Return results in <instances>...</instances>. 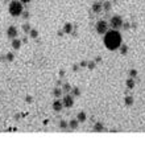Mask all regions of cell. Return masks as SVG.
<instances>
[{"label": "cell", "instance_id": "obj_1", "mask_svg": "<svg viewBox=\"0 0 145 144\" xmlns=\"http://www.w3.org/2000/svg\"><path fill=\"white\" fill-rule=\"evenodd\" d=\"M104 45L108 50H116L121 45V36L118 32V29L108 30L104 36Z\"/></svg>", "mask_w": 145, "mask_h": 144}, {"label": "cell", "instance_id": "obj_2", "mask_svg": "<svg viewBox=\"0 0 145 144\" xmlns=\"http://www.w3.org/2000/svg\"><path fill=\"white\" fill-rule=\"evenodd\" d=\"M8 11L13 17H17L23 13V3L20 0H12L9 3V7H8Z\"/></svg>", "mask_w": 145, "mask_h": 144}, {"label": "cell", "instance_id": "obj_3", "mask_svg": "<svg viewBox=\"0 0 145 144\" xmlns=\"http://www.w3.org/2000/svg\"><path fill=\"white\" fill-rule=\"evenodd\" d=\"M110 25L112 29H119V28L123 27V19L120 16H114L110 20Z\"/></svg>", "mask_w": 145, "mask_h": 144}, {"label": "cell", "instance_id": "obj_4", "mask_svg": "<svg viewBox=\"0 0 145 144\" xmlns=\"http://www.w3.org/2000/svg\"><path fill=\"white\" fill-rule=\"evenodd\" d=\"M96 32L99 34H106L108 32V24L106 21H103V20L98 21V24H96Z\"/></svg>", "mask_w": 145, "mask_h": 144}, {"label": "cell", "instance_id": "obj_5", "mask_svg": "<svg viewBox=\"0 0 145 144\" xmlns=\"http://www.w3.org/2000/svg\"><path fill=\"white\" fill-rule=\"evenodd\" d=\"M7 37L8 38H12V40L17 37V29H16V27H13V25L8 27V29H7Z\"/></svg>", "mask_w": 145, "mask_h": 144}, {"label": "cell", "instance_id": "obj_6", "mask_svg": "<svg viewBox=\"0 0 145 144\" xmlns=\"http://www.w3.org/2000/svg\"><path fill=\"white\" fill-rule=\"evenodd\" d=\"M72 105H74V99H72V97L66 95L65 98H63V106L65 107H71Z\"/></svg>", "mask_w": 145, "mask_h": 144}, {"label": "cell", "instance_id": "obj_7", "mask_svg": "<svg viewBox=\"0 0 145 144\" xmlns=\"http://www.w3.org/2000/svg\"><path fill=\"white\" fill-rule=\"evenodd\" d=\"M62 107H63V102H59V101H56V102L53 103V110L54 111H61Z\"/></svg>", "mask_w": 145, "mask_h": 144}, {"label": "cell", "instance_id": "obj_8", "mask_svg": "<svg viewBox=\"0 0 145 144\" xmlns=\"http://www.w3.org/2000/svg\"><path fill=\"white\" fill-rule=\"evenodd\" d=\"M102 8H103V5H102V4H100V3H95V4H94V5H92V11H94V12H96V13H98V12H100V11H102Z\"/></svg>", "mask_w": 145, "mask_h": 144}, {"label": "cell", "instance_id": "obj_9", "mask_svg": "<svg viewBox=\"0 0 145 144\" xmlns=\"http://www.w3.org/2000/svg\"><path fill=\"white\" fill-rule=\"evenodd\" d=\"M20 45H21V41H20V40L13 38V41H12V46H13V49H19Z\"/></svg>", "mask_w": 145, "mask_h": 144}, {"label": "cell", "instance_id": "obj_10", "mask_svg": "<svg viewBox=\"0 0 145 144\" xmlns=\"http://www.w3.org/2000/svg\"><path fill=\"white\" fill-rule=\"evenodd\" d=\"M104 127H103V124L102 123H96L95 126H94V131H102Z\"/></svg>", "mask_w": 145, "mask_h": 144}, {"label": "cell", "instance_id": "obj_11", "mask_svg": "<svg viewBox=\"0 0 145 144\" xmlns=\"http://www.w3.org/2000/svg\"><path fill=\"white\" fill-rule=\"evenodd\" d=\"M78 120L79 122L86 120V114H84V112H79V114H78Z\"/></svg>", "mask_w": 145, "mask_h": 144}, {"label": "cell", "instance_id": "obj_12", "mask_svg": "<svg viewBox=\"0 0 145 144\" xmlns=\"http://www.w3.org/2000/svg\"><path fill=\"white\" fill-rule=\"evenodd\" d=\"M127 86L129 87V89H133V86H135V82H133V78H129V80L127 81Z\"/></svg>", "mask_w": 145, "mask_h": 144}, {"label": "cell", "instance_id": "obj_13", "mask_svg": "<svg viewBox=\"0 0 145 144\" xmlns=\"http://www.w3.org/2000/svg\"><path fill=\"white\" fill-rule=\"evenodd\" d=\"M78 119H76V120H71L70 122V124H69V127L70 128H76V126H78Z\"/></svg>", "mask_w": 145, "mask_h": 144}, {"label": "cell", "instance_id": "obj_14", "mask_svg": "<svg viewBox=\"0 0 145 144\" xmlns=\"http://www.w3.org/2000/svg\"><path fill=\"white\" fill-rule=\"evenodd\" d=\"M71 30H72L71 24H66V25H65V32H66V33H70Z\"/></svg>", "mask_w": 145, "mask_h": 144}, {"label": "cell", "instance_id": "obj_15", "mask_svg": "<svg viewBox=\"0 0 145 144\" xmlns=\"http://www.w3.org/2000/svg\"><path fill=\"white\" fill-rule=\"evenodd\" d=\"M132 102H133V99L131 98V97H127V98H125V103H127V105H132Z\"/></svg>", "mask_w": 145, "mask_h": 144}, {"label": "cell", "instance_id": "obj_16", "mask_svg": "<svg viewBox=\"0 0 145 144\" xmlns=\"http://www.w3.org/2000/svg\"><path fill=\"white\" fill-rule=\"evenodd\" d=\"M31 37L32 38H36V37H37V30H31Z\"/></svg>", "mask_w": 145, "mask_h": 144}, {"label": "cell", "instance_id": "obj_17", "mask_svg": "<svg viewBox=\"0 0 145 144\" xmlns=\"http://www.w3.org/2000/svg\"><path fill=\"white\" fill-rule=\"evenodd\" d=\"M54 95H56V97H59V95H61V90H59V89L54 90Z\"/></svg>", "mask_w": 145, "mask_h": 144}, {"label": "cell", "instance_id": "obj_18", "mask_svg": "<svg viewBox=\"0 0 145 144\" xmlns=\"http://www.w3.org/2000/svg\"><path fill=\"white\" fill-rule=\"evenodd\" d=\"M59 127H61V128H66V123L65 122H61V123H59Z\"/></svg>", "mask_w": 145, "mask_h": 144}, {"label": "cell", "instance_id": "obj_19", "mask_svg": "<svg viewBox=\"0 0 145 144\" xmlns=\"http://www.w3.org/2000/svg\"><path fill=\"white\" fill-rule=\"evenodd\" d=\"M31 29V28H29V25H25V27H24V30H29Z\"/></svg>", "mask_w": 145, "mask_h": 144}, {"label": "cell", "instance_id": "obj_20", "mask_svg": "<svg viewBox=\"0 0 145 144\" xmlns=\"http://www.w3.org/2000/svg\"><path fill=\"white\" fill-rule=\"evenodd\" d=\"M20 1H21V3H29L31 0H20Z\"/></svg>", "mask_w": 145, "mask_h": 144}]
</instances>
